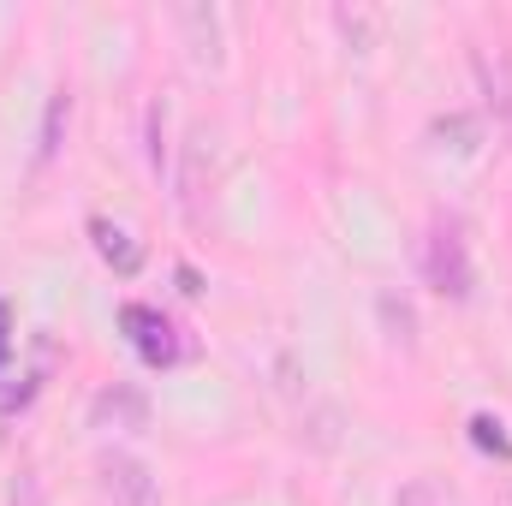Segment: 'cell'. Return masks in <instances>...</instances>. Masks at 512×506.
I'll use <instances>...</instances> for the list:
<instances>
[{
  "label": "cell",
  "instance_id": "277c9868",
  "mask_svg": "<svg viewBox=\"0 0 512 506\" xmlns=\"http://www.w3.org/2000/svg\"><path fill=\"white\" fill-rule=\"evenodd\" d=\"M471 66H477V84H483V96H489V108H495V120L512 131V54L507 48H477L471 54Z\"/></svg>",
  "mask_w": 512,
  "mask_h": 506
},
{
  "label": "cell",
  "instance_id": "7a4b0ae2",
  "mask_svg": "<svg viewBox=\"0 0 512 506\" xmlns=\"http://www.w3.org/2000/svg\"><path fill=\"white\" fill-rule=\"evenodd\" d=\"M423 268H429L435 292H453V298H465V292H471V262H465V239H459L453 227H435V239H429V256H423Z\"/></svg>",
  "mask_w": 512,
  "mask_h": 506
},
{
  "label": "cell",
  "instance_id": "6da1fadb",
  "mask_svg": "<svg viewBox=\"0 0 512 506\" xmlns=\"http://www.w3.org/2000/svg\"><path fill=\"white\" fill-rule=\"evenodd\" d=\"M126 328H131V340H137V352H143V364H155V370L179 364V334H173V322L161 310L126 304Z\"/></svg>",
  "mask_w": 512,
  "mask_h": 506
},
{
  "label": "cell",
  "instance_id": "3957f363",
  "mask_svg": "<svg viewBox=\"0 0 512 506\" xmlns=\"http://www.w3.org/2000/svg\"><path fill=\"white\" fill-rule=\"evenodd\" d=\"M102 483H108V495H114L120 506H161L149 465L131 459V453H108V459H102Z\"/></svg>",
  "mask_w": 512,
  "mask_h": 506
},
{
  "label": "cell",
  "instance_id": "8992f818",
  "mask_svg": "<svg viewBox=\"0 0 512 506\" xmlns=\"http://www.w3.org/2000/svg\"><path fill=\"white\" fill-rule=\"evenodd\" d=\"M471 429H477V447H495L501 459H512V441L501 435V423H495V417H471Z\"/></svg>",
  "mask_w": 512,
  "mask_h": 506
},
{
  "label": "cell",
  "instance_id": "5b68a950",
  "mask_svg": "<svg viewBox=\"0 0 512 506\" xmlns=\"http://www.w3.org/2000/svg\"><path fill=\"white\" fill-rule=\"evenodd\" d=\"M90 233H96V251L108 256V262H114L120 274H131V268L143 262V251L131 245V233H126V227H114V221H90Z\"/></svg>",
  "mask_w": 512,
  "mask_h": 506
}]
</instances>
